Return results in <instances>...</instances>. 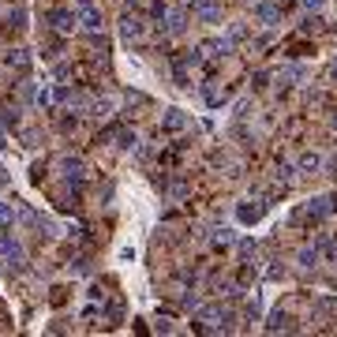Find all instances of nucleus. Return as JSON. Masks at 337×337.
Here are the masks:
<instances>
[{
  "label": "nucleus",
  "mask_w": 337,
  "mask_h": 337,
  "mask_svg": "<svg viewBox=\"0 0 337 337\" xmlns=\"http://www.w3.org/2000/svg\"><path fill=\"white\" fill-rule=\"evenodd\" d=\"M259 19H262V23H278V19H281V8H278V4H262V8H259Z\"/></svg>",
  "instance_id": "nucleus-1"
},
{
  "label": "nucleus",
  "mask_w": 337,
  "mask_h": 337,
  "mask_svg": "<svg viewBox=\"0 0 337 337\" xmlns=\"http://www.w3.org/2000/svg\"><path fill=\"white\" fill-rule=\"evenodd\" d=\"M300 168H304V173H315V168H319V158H315V154H307V158H300Z\"/></svg>",
  "instance_id": "nucleus-2"
},
{
  "label": "nucleus",
  "mask_w": 337,
  "mask_h": 337,
  "mask_svg": "<svg viewBox=\"0 0 337 337\" xmlns=\"http://www.w3.org/2000/svg\"><path fill=\"white\" fill-rule=\"evenodd\" d=\"M322 247H326V255H330V259H337V244H333V240H326Z\"/></svg>",
  "instance_id": "nucleus-3"
},
{
  "label": "nucleus",
  "mask_w": 337,
  "mask_h": 337,
  "mask_svg": "<svg viewBox=\"0 0 337 337\" xmlns=\"http://www.w3.org/2000/svg\"><path fill=\"white\" fill-rule=\"evenodd\" d=\"M304 4H307V8H322V0H304Z\"/></svg>",
  "instance_id": "nucleus-4"
},
{
  "label": "nucleus",
  "mask_w": 337,
  "mask_h": 337,
  "mask_svg": "<svg viewBox=\"0 0 337 337\" xmlns=\"http://www.w3.org/2000/svg\"><path fill=\"white\" fill-rule=\"evenodd\" d=\"M330 75H333V79H337V60H333V68H330Z\"/></svg>",
  "instance_id": "nucleus-5"
},
{
  "label": "nucleus",
  "mask_w": 337,
  "mask_h": 337,
  "mask_svg": "<svg viewBox=\"0 0 337 337\" xmlns=\"http://www.w3.org/2000/svg\"><path fill=\"white\" fill-rule=\"evenodd\" d=\"M333 128H337V116H333Z\"/></svg>",
  "instance_id": "nucleus-6"
}]
</instances>
